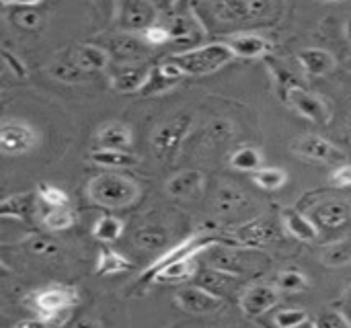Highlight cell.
Wrapping results in <instances>:
<instances>
[{
	"instance_id": "6da1fadb",
	"label": "cell",
	"mask_w": 351,
	"mask_h": 328,
	"mask_svg": "<svg viewBox=\"0 0 351 328\" xmlns=\"http://www.w3.org/2000/svg\"><path fill=\"white\" fill-rule=\"evenodd\" d=\"M206 263L214 269L226 271L230 275L237 277H247V275H255L261 273L269 267V257L259 253V249H234V247H226L222 242L210 247L206 253Z\"/></svg>"
},
{
	"instance_id": "7a4b0ae2",
	"label": "cell",
	"mask_w": 351,
	"mask_h": 328,
	"mask_svg": "<svg viewBox=\"0 0 351 328\" xmlns=\"http://www.w3.org/2000/svg\"><path fill=\"white\" fill-rule=\"evenodd\" d=\"M169 60L175 62L185 76H206L230 64L234 60V53L226 45V41H216L193 47L189 51H175L173 55H169Z\"/></svg>"
},
{
	"instance_id": "3957f363",
	"label": "cell",
	"mask_w": 351,
	"mask_h": 328,
	"mask_svg": "<svg viewBox=\"0 0 351 328\" xmlns=\"http://www.w3.org/2000/svg\"><path fill=\"white\" fill-rule=\"evenodd\" d=\"M86 193L97 205L117 210V207L132 205L140 195V187L136 185V181L123 177V175L105 173V175L95 177L86 185Z\"/></svg>"
},
{
	"instance_id": "277c9868",
	"label": "cell",
	"mask_w": 351,
	"mask_h": 328,
	"mask_svg": "<svg viewBox=\"0 0 351 328\" xmlns=\"http://www.w3.org/2000/svg\"><path fill=\"white\" fill-rule=\"evenodd\" d=\"M78 302H80L78 292L72 286H64V283H51L27 296V306L37 314V318L45 323L64 316L74 306H78Z\"/></svg>"
},
{
	"instance_id": "5b68a950",
	"label": "cell",
	"mask_w": 351,
	"mask_h": 328,
	"mask_svg": "<svg viewBox=\"0 0 351 328\" xmlns=\"http://www.w3.org/2000/svg\"><path fill=\"white\" fill-rule=\"evenodd\" d=\"M193 125V115L191 113H179L173 115L171 119L162 121L150 138V146L154 156L160 162H175L185 138L189 136Z\"/></svg>"
},
{
	"instance_id": "8992f818",
	"label": "cell",
	"mask_w": 351,
	"mask_h": 328,
	"mask_svg": "<svg viewBox=\"0 0 351 328\" xmlns=\"http://www.w3.org/2000/svg\"><path fill=\"white\" fill-rule=\"evenodd\" d=\"M206 8L214 14L216 21L226 25H243L255 23L271 14L278 4L267 0H226V2H210Z\"/></svg>"
},
{
	"instance_id": "52a82bcc",
	"label": "cell",
	"mask_w": 351,
	"mask_h": 328,
	"mask_svg": "<svg viewBox=\"0 0 351 328\" xmlns=\"http://www.w3.org/2000/svg\"><path fill=\"white\" fill-rule=\"evenodd\" d=\"M115 21L121 33L138 31L140 35L154 27L158 21V8L148 0H125L115 4Z\"/></svg>"
},
{
	"instance_id": "ba28073f",
	"label": "cell",
	"mask_w": 351,
	"mask_h": 328,
	"mask_svg": "<svg viewBox=\"0 0 351 328\" xmlns=\"http://www.w3.org/2000/svg\"><path fill=\"white\" fill-rule=\"evenodd\" d=\"M218 242H220V240L210 238V236H204V234L189 236V238H185L183 242H179L177 247L167 249L154 263H150V265L142 271V275L138 277V281H140V283H148V279H150L158 269H162L165 265L175 263V261H183V259H189V257H199V255H204L210 247H214V244H218Z\"/></svg>"
},
{
	"instance_id": "9c48e42d",
	"label": "cell",
	"mask_w": 351,
	"mask_h": 328,
	"mask_svg": "<svg viewBox=\"0 0 351 328\" xmlns=\"http://www.w3.org/2000/svg\"><path fill=\"white\" fill-rule=\"evenodd\" d=\"M39 134L23 119H4L0 125V150L6 156H21L35 150Z\"/></svg>"
},
{
	"instance_id": "30bf717a",
	"label": "cell",
	"mask_w": 351,
	"mask_h": 328,
	"mask_svg": "<svg viewBox=\"0 0 351 328\" xmlns=\"http://www.w3.org/2000/svg\"><path fill=\"white\" fill-rule=\"evenodd\" d=\"M292 152L306 160L323 162V164H343L346 162V152L337 144H333L327 138L317 136V134H306V136H300L298 140H294Z\"/></svg>"
},
{
	"instance_id": "8fae6325",
	"label": "cell",
	"mask_w": 351,
	"mask_h": 328,
	"mask_svg": "<svg viewBox=\"0 0 351 328\" xmlns=\"http://www.w3.org/2000/svg\"><path fill=\"white\" fill-rule=\"evenodd\" d=\"M105 49L111 60L119 62V66L144 64V60L150 53V45L142 39V35H132V33H121V31L107 39Z\"/></svg>"
},
{
	"instance_id": "7c38bea8",
	"label": "cell",
	"mask_w": 351,
	"mask_h": 328,
	"mask_svg": "<svg viewBox=\"0 0 351 328\" xmlns=\"http://www.w3.org/2000/svg\"><path fill=\"white\" fill-rule=\"evenodd\" d=\"M175 304L191 316H208V314L218 312L222 308L224 300L210 294L208 290H204L199 286H187L175 294Z\"/></svg>"
},
{
	"instance_id": "4fadbf2b",
	"label": "cell",
	"mask_w": 351,
	"mask_h": 328,
	"mask_svg": "<svg viewBox=\"0 0 351 328\" xmlns=\"http://www.w3.org/2000/svg\"><path fill=\"white\" fill-rule=\"evenodd\" d=\"M286 101L290 103V107H292L298 115H302L304 119H308V121H313V123L325 125V123H329V119H331V113H329L327 103H325L321 97L313 94L311 90L302 88V86H294V88L288 92Z\"/></svg>"
},
{
	"instance_id": "5bb4252c",
	"label": "cell",
	"mask_w": 351,
	"mask_h": 328,
	"mask_svg": "<svg viewBox=\"0 0 351 328\" xmlns=\"http://www.w3.org/2000/svg\"><path fill=\"white\" fill-rule=\"evenodd\" d=\"M280 238V224L271 218H255L237 230V240L249 249H263Z\"/></svg>"
},
{
	"instance_id": "9a60e30c",
	"label": "cell",
	"mask_w": 351,
	"mask_h": 328,
	"mask_svg": "<svg viewBox=\"0 0 351 328\" xmlns=\"http://www.w3.org/2000/svg\"><path fill=\"white\" fill-rule=\"evenodd\" d=\"M280 304V290L267 283H253L241 294V308L249 316H261Z\"/></svg>"
},
{
	"instance_id": "2e32d148",
	"label": "cell",
	"mask_w": 351,
	"mask_h": 328,
	"mask_svg": "<svg viewBox=\"0 0 351 328\" xmlns=\"http://www.w3.org/2000/svg\"><path fill=\"white\" fill-rule=\"evenodd\" d=\"M167 27H169V31L173 35V45H177L179 51H189L193 47H199L197 41L202 39L204 31H202L199 18L193 12V6H191V12L189 14H177V16H173Z\"/></svg>"
},
{
	"instance_id": "e0dca14e",
	"label": "cell",
	"mask_w": 351,
	"mask_h": 328,
	"mask_svg": "<svg viewBox=\"0 0 351 328\" xmlns=\"http://www.w3.org/2000/svg\"><path fill=\"white\" fill-rule=\"evenodd\" d=\"M185 78L183 70L171 62L169 58L162 60L160 64L152 66L150 70V76H148V82L144 84V88L140 90L142 97H152V94H162L167 90H171L173 86H177L181 80Z\"/></svg>"
},
{
	"instance_id": "ac0fdd59",
	"label": "cell",
	"mask_w": 351,
	"mask_h": 328,
	"mask_svg": "<svg viewBox=\"0 0 351 328\" xmlns=\"http://www.w3.org/2000/svg\"><path fill=\"white\" fill-rule=\"evenodd\" d=\"M195 281H197L199 288L208 290L210 294H214V296H218L222 300L228 298L230 294H237V290L241 288V277L230 275V273L220 271V269H214L210 265L197 267Z\"/></svg>"
},
{
	"instance_id": "d6986e66",
	"label": "cell",
	"mask_w": 351,
	"mask_h": 328,
	"mask_svg": "<svg viewBox=\"0 0 351 328\" xmlns=\"http://www.w3.org/2000/svg\"><path fill=\"white\" fill-rule=\"evenodd\" d=\"M202 189H204V175L193 168L179 171L167 181L165 187V191L175 199H195L202 195Z\"/></svg>"
},
{
	"instance_id": "ffe728a7",
	"label": "cell",
	"mask_w": 351,
	"mask_h": 328,
	"mask_svg": "<svg viewBox=\"0 0 351 328\" xmlns=\"http://www.w3.org/2000/svg\"><path fill=\"white\" fill-rule=\"evenodd\" d=\"M226 45L232 49L234 58H245V60L263 58L271 49V43L257 33H234L226 39Z\"/></svg>"
},
{
	"instance_id": "44dd1931",
	"label": "cell",
	"mask_w": 351,
	"mask_h": 328,
	"mask_svg": "<svg viewBox=\"0 0 351 328\" xmlns=\"http://www.w3.org/2000/svg\"><path fill=\"white\" fill-rule=\"evenodd\" d=\"M311 220L323 230H337L351 220V205L343 201H325L311 214Z\"/></svg>"
},
{
	"instance_id": "7402d4cb",
	"label": "cell",
	"mask_w": 351,
	"mask_h": 328,
	"mask_svg": "<svg viewBox=\"0 0 351 328\" xmlns=\"http://www.w3.org/2000/svg\"><path fill=\"white\" fill-rule=\"evenodd\" d=\"M152 66L148 64H134V66H117L115 74H113V88L117 92H140L144 88V84L148 82Z\"/></svg>"
},
{
	"instance_id": "603a6c76",
	"label": "cell",
	"mask_w": 351,
	"mask_h": 328,
	"mask_svg": "<svg viewBox=\"0 0 351 328\" xmlns=\"http://www.w3.org/2000/svg\"><path fill=\"white\" fill-rule=\"evenodd\" d=\"M95 138H97L99 148H105V150L130 152V148L134 144V136H132L130 127L123 125V123H119V121L105 123L103 127H99V131H97Z\"/></svg>"
},
{
	"instance_id": "cb8c5ba5",
	"label": "cell",
	"mask_w": 351,
	"mask_h": 328,
	"mask_svg": "<svg viewBox=\"0 0 351 328\" xmlns=\"http://www.w3.org/2000/svg\"><path fill=\"white\" fill-rule=\"evenodd\" d=\"M282 228L300 242H313L319 236V226L304 214L296 210H284L282 212Z\"/></svg>"
},
{
	"instance_id": "d4e9b609",
	"label": "cell",
	"mask_w": 351,
	"mask_h": 328,
	"mask_svg": "<svg viewBox=\"0 0 351 328\" xmlns=\"http://www.w3.org/2000/svg\"><path fill=\"white\" fill-rule=\"evenodd\" d=\"M300 68L311 76H325L335 68V55L321 47H306L296 55Z\"/></svg>"
},
{
	"instance_id": "484cf974",
	"label": "cell",
	"mask_w": 351,
	"mask_h": 328,
	"mask_svg": "<svg viewBox=\"0 0 351 328\" xmlns=\"http://www.w3.org/2000/svg\"><path fill=\"white\" fill-rule=\"evenodd\" d=\"M70 51V55H72V60L90 76V74H95V72H101V70H105L107 68V64H109V53H107V49L105 47H99V45H78V47H74V49H68Z\"/></svg>"
},
{
	"instance_id": "4316f807",
	"label": "cell",
	"mask_w": 351,
	"mask_h": 328,
	"mask_svg": "<svg viewBox=\"0 0 351 328\" xmlns=\"http://www.w3.org/2000/svg\"><path fill=\"white\" fill-rule=\"evenodd\" d=\"M49 76L58 82H64V84H80L84 80H88L90 76L72 60L70 51H62L56 62L49 66Z\"/></svg>"
},
{
	"instance_id": "83f0119b",
	"label": "cell",
	"mask_w": 351,
	"mask_h": 328,
	"mask_svg": "<svg viewBox=\"0 0 351 328\" xmlns=\"http://www.w3.org/2000/svg\"><path fill=\"white\" fill-rule=\"evenodd\" d=\"M39 197L37 193H19L10 195L2 201L0 205V216L2 218H14V220H29L37 212Z\"/></svg>"
},
{
	"instance_id": "f1b7e54d",
	"label": "cell",
	"mask_w": 351,
	"mask_h": 328,
	"mask_svg": "<svg viewBox=\"0 0 351 328\" xmlns=\"http://www.w3.org/2000/svg\"><path fill=\"white\" fill-rule=\"evenodd\" d=\"M195 259L197 257H189V259H183V261L169 263L162 269H158L148 281L150 283H177V281H185V279H189L191 275L197 273Z\"/></svg>"
},
{
	"instance_id": "f546056e",
	"label": "cell",
	"mask_w": 351,
	"mask_h": 328,
	"mask_svg": "<svg viewBox=\"0 0 351 328\" xmlns=\"http://www.w3.org/2000/svg\"><path fill=\"white\" fill-rule=\"evenodd\" d=\"M214 210L222 216L234 214L239 210H243L247 205V197L243 191H239L232 185H222L218 187V191L214 193V201H212Z\"/></svg>"
},
{
	"instance_id": "4dcf8cb0",
	"label": "cell",
	"mask_w": 351,
	"mask_h": 328,
	"mask_svg": "<svg viewBox=\"0 0 351 328\" xmlns=\"http://www.w3.org/2000/svg\"><path fill=\"white\" fill-rule=\"evenodd\" d=\"M88 158L95 166H101V168H128L138 162V158L132 152L105 150V148H95Z\"/></svg>"
},
{
	"instance_id": "1f68e13d",
	"label": "cell",
	"mask_w": 351,
	"mask_h": 328,
	"mask_svg": "<svg viewBox=\"0 0 351 328\" xmlns=\"http://www.w3.org/2000/svg\"><path fill=\"white\" fill-rule=\"evenodd\" d=\"M132 269V263L117 251L113 249H103L99 253V259H97V267H95V273L103 275V277H109V275H121V273H128Z\"/></svg>"
},
{
	"instance_id": "d6a6232c",
	"label": "cell",
	"mask_w": 351,
	"mask_h": 328,
	"mask_svg": "<svg viewBox=\"0 0 351 328\" xmlns=\"http://www.w3.org/2000/svg\"><path fill=\"white\" fill-rule=\"evenodd\" d=\"M134 242L142 251H162L169 244V232L162 226H142L134 232Z\"/></svg>"
},
{
	"instance_id": "836d02e7",
	"label": "cell",
	"mask_w": 351,
	"mask_h": 328,
	"mask_svg": "<svg viewBox=\"0 0 351 328\" xmlns=\"http://www.w3.org/2000/svg\"><path fill=\"white\" fill-rule=\"evenodd\" d=\"M230 166L241 173H257L263 168V154L253 146H241L230 154Z\"/></svg>"
},
{
	"instance_id": "e575fe53",
	"label": "cell",
	"mask_w": 351,
	"mask_h": 328,
	"mask_svg": "<svg viewBox=\"0 0 351 328\" xmlns=\"http://www.w3.org/2000/svg\"><path fill=\"white\" fill-rule=\"evenodd\" d=\"M321 263L325 267H346L351 263V240H337L321 249Z\"/></svg>"
},
{
	"instance_id": "d590c367",
	"label": "cell",
	"mask_w": 351,
	"mask_h": 328,
	"mask_svg": "<svg viewBox=\"0 0 351 328\" xmlns=\"http://www.w3.org/2000/svg\"><path fill=\"white\" fill-rule=\"evenodd\" d=\"M41 224L49 232H62L74 226V212L66 207H47L41 216Z\"/></svg>"
},
{
	"instance_id": "8d00e7d4",
	"label": "cell",
	"mask_w": 351,
	"mask_h": 328,
	"mask_svg": "<svg viewBox=\"0 0 351 328\" xmlns=\"http://www.w3.org/2000/svg\"><path fill=\"white\" fill-rule=\"evenodd\" d=\"M121 232H123V222L115 216H101L93 226V236L103 244L115 242L121 236Z\"/></svg>"
},
{
	"instance_id": "74e56055",
	"label": "cell",
	"mask_w": 351,
	"mask_h": 328,
	"mask_svg": "<svg viewBox=\"0 0 351 328\" xmlns=\"http://www.w3.org/2000/svg\"><path fill=\"white\" fill-rule=\"evenodd\" d=\"M39 2H4L2 6L4 8H16L14 12V23L21 27V29H35L39 23H41V14L33 10V6H37Z\"/></svg>"
},
{
	"instance_id": "f35d334b",
	"label": "cell",
	"mask_w": 351,
	"mask_h": 328,
	"mask_svg": "<svg viewBox=\"0 0 351 328\" xmlns=\"http://www.w3.org/2000/svg\"><path fill=\"white\" fill-rule=\"evenodd\" d=\"M288 173L284 168H274V166H263L261 171L253 173V183L265 191H278L286 185Z\"/></svg>"
},
{
	"instance_id": "ab89813d",
	"label": "cell",
	"mask_w": 351,
	"mask_h": 328,
	"mask_svg": "<svg viewBox=\"0 0 351 328\" xmlns=\"http://www.w3.org/2000/svg\"><path fill=\"white\" fill-rule=\"evenodd\" d=\"M276 288L286 294H300V292H306L311 288V283L304 273H300L296 269H286L278 275Z\"/></svg>"
},
{
	"instance_id": "60d3db41",
	"label": "cell",
	"mask_w": 351,
	"mask_h": 328,
	"mask_svg": "<svg viewBox=\"0 0 351 328\" xmlns=\"http://www.w3.org/2000/svg\"><path fill=\"white\" fill-rule=\"evenodd\" d=\"M234 134H237L234 123L228 121V119H222V117L212 119V121L206 125V129H204V136H206V140H208L210 144H224V142L232 140Z\"/></svg>"
},
{
	"instance_id": "b9f144b4",
	"label": "cell",
	"mask_w": 351,
	"mask_h": 328,
	"mask_svg": "<svg viewBox=\"0 0 351 328\" xmlns=\"http://www.w3.org/2000/svg\"><path fill=\"white\" fill-rule=\"evenodd\" d=\"M37 197H39V203L45 205V207H66L68 205V195L66 191H62L60 187L56 185H47V183H41L37 187Z\"/></svg>"
},
{
	"instance_id": "7bdbcfd3",
	"label": "cell",
	"mask_w": 351,
	"mask_h": 328,
	"mask_svg": "<svg viewBox=\"0 0 351 328\" xmlns=\"http://www.w3.org/2000/svg\"><path fill=\"white\" fill-rule=\"evenodd\" d=\"M306 320H308V314L300 308H284V310L276 312L278 328H296Z\"/></svg>"
},
{
	"instance_id": "ee69618b",
	"label": "cell",
	"mask_w": 351,
	"mask_h": 328,
	"mask_svg": "<svg viewBox=\"0 0 351 328\" xmlns=\"http://www.w3.org/2000/svg\"><path fill=\"white\" fill-rule=\"evenodd\" d=\"M142 39L150 45V47H160V45H165V43H173V35H171V31H169V27L167 25H154V27H150V29H146L144 33H142Z\"/></svg>"
},
{
	"instance_id": "f6af8a7d",
	"label": "cell",
	"mask_w": 351,
	"mask_h": 328,
	"mask_svg": "<svg viewBox=\"0 0 351 328\" xmlns=\"http://www.w3.org/2000/svg\"><path fill=\"white\" fill-rule=\"evenodd\" d=\"M317 328H351L350 320L339 310H323L315 318Z\"/></svg>"
},
{
	"instance_id": "bcb514c9",
	"label": "cell",
	"mask_w": 351,
	"mask_h": 328,
	"mask_svg": "<svg viewBox=\"0 0 351 328\" xmlns=\"http://www.w3.org/2000/svg\"><path fill=\"white\" fill-rule=\"evenodd\" d=\"M2 62H4V68L14 76V78H27V68H25V64L12 53V51H8L6 47L2 49Z\"/></svg>"
},
{
	"instance_id": "7dc6e473",
	"label": "cell",
	"mask_w": 351,
	"mask_h": 328,
	"mask_svg": "<svg viewBox=\"0 0 351 328\" xmlns=\"http://www.w3.org/2000/svg\"><path fill=\"white\" fill-rule=\"evenodd\" d=\"M29 247H31V253L37 255V257H53L60 251L58 244L47 240V238H33Z\"/></svg>"
},
{
	"instance_id": "c3c4849f",
	"label": "cell",
	"mask_w": 351,
	"mask_h": 328,
	"mask_svg": "<svg viewBox=\"0 0 351 328\" xmlns=\"http://www.w3.org/2000/svg\"><path fill=\"white\" fill-rule=\"evenodd\" d=\"M331 183L337 189L351 187V164H339V166H335L333 173H331Z\"/></svg>"
},
{
	"instance_id": "681fc988",
	"label": "cell",
	"mask_w": 351,
	"mask_h": 328,
	"mask_svg": "<svg viewBox=\"0 0 351 328\" xmlns=\"http://www.w3.org/2000/svg\"><path fill=\"white\" fill-rule=\"evenodd\" d=\"M12 328H47V323L41 318H27V320H19Z\"/></svg>"
},
{
	"instance_id": "f907efd6",
	"label": "cell",
	"mask_w": 351,
	"mask_h": 328,
	"mask_svg": "<svg viewBox=\"0 0 351 328\" xmlns=\"http://www.w3.org/2000/svg\"><path fill=\"white\" fill-rule=\"evenodd\" d=\"M68 328H95L88 320H78V323H74L72 327H68Z\"/></svg>"
},
{
	"instance_id": "816d5d0a",
	"label": "cell",
	"mask_w": 351,
	"mask_h": 328,
	"mask_svg": "<svg viewBox=\"0 0 351 328\" xmlns=\"http://www.w3.org/2000/svg\"><path fill=\"white\" fill-rule=\"evenodd\" d=\"M343 31H346V39L351 43V18L346 21V27H343Z\"/></svg>"
},
{
	"instance_id": "f5cc1de1",
	"label": "cell",
	"mask_w": 351,
	"mask_h": 328,
	"mask_svg": "<svg viewBox=\"0 0 351 328\" xmlns=\"http://www.w3.org/2000/svg\"><path fill=\"white\" fill-rule=\"evenodd\" d=\"M296 328H317V325H315V320H311V318H308L306 323H302L300 327H296Z\"/></svg>"
},
{
	"instance_id": "db71d44e",
	"label": "cell",
	"mask_w": 351,
	"mask_h": 328,
	"mask_svg": "<svg viewBox=\"0 0 351 328\" xmlns=\"http://www.w3.org/2000/svg\"><path fill=\"white\" fill-rule=\"evenodd\" d=\"M348 68H350V72H351V58H350V62H348Z\"/></svg>"
}]
</instances>
